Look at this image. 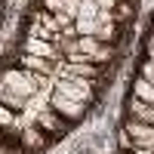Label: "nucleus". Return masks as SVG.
<instances>
[{"mask_svg": "<svg viewBox=\"0 0 154 154\" xmlns=\"http://www.w3.org/2000/svg\"><path fill=\"white\" fill-rule=\"evenodd\" d=\"M46 80L49 77H40V74H31L25 68H3L0 71V105L12 108L16 114H22L25 108L31 105L34 96H40L46 89Z\"/></svg>", "mask_w": 154, "mask_h": 154, "instance_id": "obj_1", "label": "nucleus"}, {"mask_svg": "<svg viewBox=\"0 0 154 154\" xmlns=\"http://www.w3.org/2000/svg\"><path fill=\"white\" fill-rule=\"evenodd\" d=\"M56 93H62L65 99L83 102V105H93L96 102V80H86V77H56Z\"/></svg>", "mask_w": 154, "mask_h": 154, "instance_id": "obj_2", "label": "nucleus"}, {"mask_svg": "<svg viewBox=\"0 0 154 154\" xmlns=\"http://www.w3.org/2000/svg\"><path fill=\"white\" fill-rule=\"evenodd\" d=\"M34 123L40 126V130H43L49 139H62V136H65V133L71 130V120H65V117H62V114H59L56 108H49V102L37 108V117H34Z\"/></svg>", "mask_w": 154, "mask_h": 154, "instance_id": "obj_3", "label": "nucleus"}, {"mask_svg": "<svg viewBox=\"0 0 154 154\" xmlns=\"http://www.w3.org/2000/svg\"><path fill=\"white\" fill-rule=\"evenodd\" d=\"M49 108H56L59 114H62V117H65V120H83L86 117V108L89 105H83V102H74V99H65V96H62V93H56V89H53V93H49Z\"/></svg>", "mask_w": 154, "mask_h": 154, "instance_id": "obj_4", "label": "nucleus"}, {"mask_svg": "<svg viewBox=\"0 0 154 154\" xmlns=\"http://www.w3.org/2000/svg\"><path fill=\"white\" fill-rule=\"evenodd\" d=\"M19 145H22L25 154H40V151L49 148V136H46L37 123H31V126H22V133H19Z\"/></svg>", "mask_w": 154, "mask_h": 154, "instance_id": "obj_5", "label": "nucleus"}, {"mask_svg": "<svg viewBox=\"0 0 154 154\" xmlns=\"http://www.w3.org/2000/svg\"><path fill=\"white\" fill-rule=\"evenodd\" d=\"M22 53H31V56H43V59H49V62H65V53L56 46V43H49V40H43V37H28V40L22 43Z\"/></svg>", "mask_w": 154, "mask_h": 154, "instance_id": "obj_6", "label": "nucleus"}, {"mask_svg": "<svg viewBox=\"0 0 154 154\" xmlns=\"http://www.w3.org/2000/svg\"><path fill=\"white\" fill-rule=\"evenodd\" d=\"M16 62H19V68L31 71V74H40V77H56V74H59V65H56V62H49V59H43V56L19 53Z\"/></svg>", "mask_w": 154, "mask_h": 154, "instance_id": "obj_7", "label": "nucleus"}, {"mask_svg": "<svg viewBox=\"0 0 154 154\" xmlns=\"http://www.w3.org/2000/svg\"><path fill=\"white\" fill-rule=\"evenodd\" d=\"M130 117L139 120V123H151L154 126V105H148V102L130 96Z\"/></svg>", "mask_w": 154, "mask_h": 154, "instance_id": "obj_8", "label": "nucleus"}, {"mask_svg": "<svg viewBox=\"0 0 154 154\" xmlns=\"http://www.w3.org/2000/svg\"><path fill=\"white\" fill-rule=\"evenodd\" d=\"M96 22H99V19H96ZM93 37L102 40V43H114V40H117V22H99Z\"/></svg>", "mask_w": 154, "mask_h": 154, "instance_id": "obj_9", "label": "nucleus"}, {"mask_svg": "<svg viewBox=\"0 0 154 154\" xmlns=\"http://www.w3.org/2000/svg\"><path fill=\"white\" fill-rule=\"evenodd\" d=\"M133 96L142 99V102H148V105H154V83L145 80V77H139V80L133 83Z\"/></svg>", "mask_w": 154, "mask_h": 154, "instance_id": "obj_10", "label": "nucleus"}, {"mask_svg": "<svg viewBox=\"0 0 154 154\" xmlns=\"http://www.w3.org/2000/svg\"><path fill=\"white\" fill-rule=\"evenodd\" d=\"M136 0H117V6H114V22L117 25H123V22H133V16H136Z\"/></svg>", "mask_w": 154, "mask_h": 154, "instance_id": "obj_11", "label": "nucleus"}, {"mask_svg": "<svg viewBox=\"0 0 154 154\" xmlns=\"http://www.w3.org/2000/svg\"><path fill=\"white\" fill-rule=\"evenodd\" d=\"M16 126H19V114L12 108H6V105H0V133L16 130ZM19 130H22V126H19Z\"/></svg>", "mask_w": 154, "mask_h": 154, "instance_id": "obj_12", "label": "nucleus"}, {"mask_svg": "<svg viewBox=\"0 0 154 154\" xmlns=\"http://www.w3.org/2000/svg\"><path fill=\"white\" fill-rule=\"evenodd\" d=\"M96 19H74V28H77V37H93L96 34Z\"/></svg>", "mask_w": 154, "mask_h": 154, "instance_id": "obj_13", "label": "nucleus"}, {"mask_svg": "<svg viewBox=\"0 0 154 154\" xmlns=\"http://www.w3.org/2000/svg\"><path fill=\"white\" fill-rule=\"evenodd\" d=\"M77 19H99V3H96V0H80Z\"/></svg>", "mask_w": 154, "mask_h": 154, "instance_id": "obj_14", "label": "nucleus"}, {"mask_svg": "<svg viewBox=\"0 0 154 154\" xmlns=\"http://www.w3.org/2000/svg\"><path fill=\"white\" fill-rule=\"evenodd\" d=\"M65 6H68V0H40V9L46 12H65Z\"/></svg>", "mask_w": 154, "mask_h": 154, "instance_id": "obj_15", "label": "nucleus"}, {"mask_svg": "<svg viewBox=\"0 0 154 154\" xmlns=\"http://www.w3.org/2000/svg\"><path fill=\"white\" fill-rule=\"evenodd\" d=\"M145 49H148V59H154V34L145 37Z\"/></svg>", "mask_w": 154, "mask_h": 154, "instance_id": "obj_16", "label": "nucleus"}, {"mask_svg": "<svg viewBox=\"0 0 154 154\" xmlns=\"http://www.w3.org/2000/svg\"><path fill=\"white\" fill-rule=\"evenodd\" d=\"M99 3V9H111L114 12V6H117V0H96Z\"/></svg>", "mask_w": 154, "mask_h": 154, "instance_id": "obj_17", "label": "nucleus"}, {"mask_svg": "<svg viewBox=\"0 0 154 154\" xmlns=\"http://www.w3.org/2000/svg\"><path fill=\"white\" fill-rule=\"evenodd\" d=\"M130 154H154V148H133Z\"/></svg>", "mask_w": 154, "mask_h": 154, "instance_id": "obj_18", "label": "nucleus"}]
</instances>
